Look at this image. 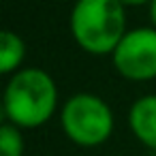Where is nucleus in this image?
Returning a JSON list of instances; mask_svg holds the SVG:
<instances>
[{
  "label": "nucleus",
  "instance_id": "obj_1",
  "mask_svg": "<svg viewBox=\"0 0 156 156\" xmlns=\"http://www.w3.org/2000/svg\"><path fill=\"white\" fill-rule=\"evenodd\" d=\"M2 105L11 124H15L17 128H37L45 124L56 111V81L43 69H20L5 88Z\"/></svg>",
  "mask_w": 156,
  "mask_h": 156
},
{
  "label": "nucleus",
  "instance_id": "obj_2",
  "mask_svg": "<svg viewBox=\"0 0 156 156\" xmlns=\"http://www.w3.org/2000/svg\"><path fill=\"white\" fill-rule=\"evenodd\" d=\"M75 43L94 56L113 54L126 30V13L120 0H77L71 11Z\"/></svg>",
  "mask_w": 156,
  "mask_h": 156
},
{
  "label": "nucleus",
  "instance_id": "obj_3",
  "mask_svg": "<svg viewBox=\"0 0 156 156\" xmlns=\"http://www.w3.org/2000/svg\"><path fill=\"white\" fill-rule=\"evenodd\" d=\"M60 124L64 135L83 147H94L105 143L113 133V111L96 94L77 92L73 94L60 113Z\"/></svg>",
  "mask_w": 156,
  "mask_h": 156
},
{
  "label": "nucleus",
  "instance_id": "obj_4",
  "mask_svg": "<svg viewBox=\"0 0 156 156\" xmlns=\"http://www.w3.org/2000/svg\"><path fill=\"white\" fill-rule=\"evenodd\" d=\"M115 71L130 81L156 77V28H135L124 34L111 54Z\"/></svg>",
  "mask_w": 156,
  "mask_h": 156
},
{
  "label": "nucleus",
  "instance_id": "obj_5",
  "mask_svg": "<svg viewBox=\"0 0 156 156\" xmlns=\"http://www.w3.org/2000/svg\"><path fill=\"white\" fill-rule=\"evenodd\" d=\"M128 126L143 145L156 150V94H145L130 105Z\"/></svg>",
  "mask_w": 156,
  "mask_h": 156
},
{
  "label": "nucleus",
  "instance_id": "obj_6",
  "mask_svg": "<svg viewBox=\"0 0 156 156\" xmlns=\"http://www.w3.org/2000/svg\"><path fill=\"white\" fill-rule=\"evenodd\" d=\"M26 58V43L24 39L13 32L0 28V75L17 73Z\"/></svg>",
  "mask_w": 156,
  "mask_h": 156
},
{
  "label": "nucleus",
  "instance_id": "obj_7",
  "mask_svg": "<svg viewBox=\"0 0 156 156\" xmlns=\"http://www.w3.org/2000/svg\"><path fill=\"white\" fill-rule=\"evenodd\" d=\"M0 156H24V137L11 122L0 126Z\"/></svg>",
  "mask_w": 156,
  "mask_h": 156
},
{
  "label": "nucleus",
  "instance_id": "obj_8",
  "mask_svg": "<svg viewBox=\"0 0 156 156\" xmlns=\"http://www.w3.org/2000/svg\"><path fill=\"white\" fill-rule=\"evenodd\" d=\"M150 20H152V28H156V0L150 2Z\"/></svg>",
  "mask_w": 156,
  "mask_h": 156
},
{
  "label": "nucleus",
  "instance_id": "obj_9",
  "mask_svg": "<svg viewBox=\"0 0 156 156\" xmlns=\"http://www.w3.org/2000/svg\"><path fill=\"white\" fill-rule=\"evenodd\" d=\"M120 2L126 7V5H130V7H139V5H145V2H152V0H120Z\"/></svg>",
  "mask_w": 156,
  "mask_h": 156
},
{
  "label": "nucleus",
  "instance_id": "obj_10",
  "mask_svg": "<svg viewBox=\"0 0 156 156\" xmlns=\"http://www.w3.org/2000/svg\"><path fill=\"white\" fill-rule=\"evenodd\" d=\"M5 120H9V118H7V109H5L2 101H0V126H2V124H7Z\"/></svg>",
  "mask_w": 156,
  "mask_h": 156
},
{
  "label": "nucleus",
  "instance_id": "obj_11",
  "mask_svg": "<svg viewBox=\"0 0 156 156\" xmlns=\"http://www.w3.org/2000/svg\"><path fill=\"white\" fill-rule=\"evenodd\" d=\"M75 2H77V0H75Z\"/></svg>",
  "mask_w": 156,
  "mask_h": 156
}]
</instances>
